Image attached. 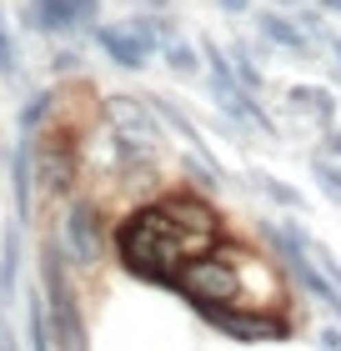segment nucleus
<instances>
[{
	"instance_id": "nucleus-1",
	"label": "nucleus",
	"mask_w": 341,
	"mask_h": 351,
	"mask_svg": "<svg viewBox=\"0 0 341 351\" xmlns=\"http://www.w3.org/2000/svg\"><path fill=\"white\" fill-rule=\"evenodd\" d=\"M211 246H221V216L196 191L161 196L116 226L121 271H131L136 281H151V286H171L176 271Z\"/></svg>"
},
{
	"instance_id": "nucleus-2",
	"label": "nucleus",
	"mask_w": 341,
	"mask_h": 351,
	"mask_svg": "<svg viewBox=\"0 0 341 351\" xmlns=\"http://www.w3.org/2000/svg\"><path fill=\"white\" fill-rule=\"evenodd\" d=\"M40 291H45V311H51V331H56V351H91V331H86V311L80 296L66 276V256L56 241L40 246Z\"/></svg>"
},
{
	"instance_id": "nucleus-3",
	"label": "nucleus",
	"mask_w": 341,
	"mask_h": 351,
	"mask_svg": "<svg viewBox=\"0 0 341 351\" xmlns=\"http://www.w3.org/2000/svg\"><path fill=\"white\" fill-rule=\"evenodd\" d=\"M171 291L191 301V306H241V266L226 261L216 246L201 251V256H191L181 271L171 276Z\"/></svg>"
},
{
	"instance_id": "nucleus-4",
	"label": "nucleus",
	"mask_w": 341,
	"mask_h": 351,
	"mask_svg": "<svg viewBox=\"0 0 341 351\" xmlns=\"http://www.w3.org/2000/svg\"><path fill=\"white\" fill-rule=\"evenodd\" d=\"M266 241L276 246V256H281L286 276L296 281V286H301V291L311 296V301H321V306H327V311L336 316V322H341V286H336V281L327 276V271L316 266V256H311V251H306V246L296 241V236H291V226H286V221H266Z\"/></svg>"
},
{
	"instance_id": "nucleus-5",
	"label": "nucleus",
	"mask_w": 341,
	"mask_h": 351,
	"mask_svg": "<svg viewBox=\"0 0 341 351\" xmlns=\"http://www.w3.org/2000/svg\"><path fill=\"white\" fill-rule=\"evenodd\" d=\"M201 316L221 337H231L236 346H276L291 337V316L281 311H251V306H201Z\"/></svg>"
},
{
	"instance_id": "nucleus-6",
	"label": "nucleus",
	"mask_w": 341,
	"mask_h": 351,
	"mask_svg": "<svg viewBox=\"0 0 341 351\" xmlns=\"http://www.w3.org/2000/svg\"><path fill=\"white\" fill-rule=\"evenodd\" d=\"M106 125L131 156H151L156 141H161V116H156L151 95H141V101L136 95H110L106 101Z\"/></svg>"
},
{
	"instance_id": "nucleus-7",
	"label": "nucleus",
	"mask_w": 341,
	"mask_h": 351,
	"mask_svg": "<svg viewBox=\"0 0 341 351\" xmlns=\"http://www.w3.org/2000/svg\"><path fill=\"white\" fill-rule=\"evenodd\" d=\"M66 246L75 266H95L101 261V206L91 196H75L71 211H66Z\"/></svg>"
},
{
	"instance_id": "nucleus-8",
	"label": "nucleus",
	"mask_w": 341,
	"mask_h": 351,
	"mask_svg": "<svg viewBox=\"0 0 341 351\" xmlns=\"http://www.w3.org/2000/svg\"><path fill=\"white\" fill-rule=\"evenodd\" d=\"M101 0H30L25 5V21L30 30H45V36H66V30L95 21Z\"/></svg>"
},
{
	"instance_id": "nucleus-9",
	"label": "nucleus",
	"mask_w": 341,
	"mask_h": 351,
	"mask_svg": "<svg viewBox=\"0 0 341 351\" xmlns=\"http://www.w3.org/2000/svg\"><path fill=\"white\" fill-rule=\"evenodd\" d=\"M36 181L45 191H71L75 186V141L66 131H56V136H45V146L36 141Z\"/></svg>"
},
{
	"instance_id": "nucleus-10",
	"label": "nucleus",
	"mask_w": 341,
	"mask_h": 351,
	"mask_svg": "<svg viewBox=\"0 0 341 351\" xmlns=\"http://www.w3.org/2000/svg\"><path fill=\"white\" fill-rule=\"evenodd\" d=\"M91 36H95V45L106 51V60H110V66H121V71H141L145 60H151V51H156V45L145 40V36H136L126 21H116V25H95Z\"/></svg>"
},
{
	"instance_id": "nucleus-11",
	"label": "nucleus",
	"mask_w": 341,
	"mask_h": 351,
	"mask_svg": "<svg viewBox=\"0 0 341 351\" xmlns=\"http://www.w3.org/2000/svg\"><path fill=\"white\" fill-rule=\"evenodd\" d=\"M30 196H36V131H21L10 156V201H15V226L30 221Z\"/></svg>"
},
{
	"instance_id": "nucleus-12",
	"label": "nucleus",
	"mask_w": 341,
	"mask_h": 351,
	"mask_svg": "<svg viewBox=\"0 0 341 351\" xmlns=\"http://www.w3.org/2000/svg\"><path fill=\"white\" fill-rule=\"evenodd\" d=\"M256 30H261L276 51H291V56H311L316 51V36L301 25V15L291 21V15H281V10H256Z\"/></svg>"
},
{
	"instance_id": "nucleus-13",
	"label": "nucleus",
	"mask_w": 341,
	"mask_h": 351,
	"mask_svg": "<svg viewBox=\"0 0 341 351\" xmlns=\"http://www.w3.org/2000/svg\"><path fill=\"white\" fill-rule=\"evenodd\" d=\"M286 110L291 116H306V121H331L336 116V95L327 86H291L286 90Z\"/></svg>"
},
{
	"instance_id": "nucleus-14",
	"label": "nucleus",
	"mask_w": 341,
	"mask_h": 351,
	"mask_svg": "<svg viewBox=\"0 0 341 351\" xmlns=\"http://www.w3.org/2000/svg\"><path fill=\"white\" fill-rule=\"evenodd\" d=\"M25 326H30V351H56V331H51V311H45V291L30 296Z\"/></svg>"
},
{
	"instance_id": "nucleus-15",
	"label": "nucleus",
	"mask_w": 341,
	"mask_h": 351,
	"mask_svg": "<svg viewBox=\"0 0 341 351\" xmlns=\"http://www.w3.org/2000/svg\"><path fill=\"white\" fill-rule=\"evenodd\" d=\"M15 271H21V236H15V226L0 236V301L15 296Z\"/></svg>"
},
{
	"instance_id": "nucleus-16",
	"label": "nucleus",
	"mask_w": 341,
	"mask_h": 351,
	"mask_svg": "<svg viewBox=\"0 0 341 351\" xmlns=\"http://www.w3.org/2000/svg\"><path fill=\"white\" fill-rule=\"evenodd\" d=\"M251 186L261 191V196H271L276 206H291V211H301V206H306L301 191H296V186H286V181H276L271 171H251Z\"/></svg>"
},
{
	"instance_id": "nucleus-17",
	"label": "nucleus",
	"mask_w": 341,
	"mask_h": 351,
	"mask_svg": "<svg viewBox=\"0 0 341 351\" xmlns=\"http://www.w3.org/2000/svg\"><path fill=\"white\" fill-rule=\"evenodd\" d=\"M161 56H166V66L176 75H196L201 71V51H196V45H186L181 36H171L166 45H161Z\"/></svg>"
},
{
	"instance_id": "nucleus-18",
	"label": "nucleus",
	"mask_w": 341,
	"mask_h": 351,
	"mask_svg": "<svg viewBox=\"0 0 341 351\" xmlns=\"http://www.w3.org/2000/svg\"><path fill=\"white\" fill-rule=\"evenodd\" d=\"M311 176H316V186H321V196L336 201L341 206V161L327 151V156H311Z\"/></svg>"
},
{
	"instance_id": "nucleus-19",
	"label": "nucleus",
	"mask_w": 341,
	"mask_h": 351,
	"mask_svg": "<svg viewBox=\"0 0 341 351\" xmlns=\"http://www.w3.org/2000/svg\"><path fill=\"white\" fill-rule=\"evenodd\" d=\"M0 75H5V81H15V75H21V51H15V36H10L5 10H0Z\"/></svg>"
},
{
	"instance_id": "nucleus-20",
	"label": "nucleus",
	"mask_w": 341,
	"mask_h": 351,
	"mask_svg": "<svg viewBox=\"0 0 341 351\" xmlns=\"http://www.w3.org/2000/svg\"><path fill=\"white\" fill-rule=\"evenodd\" d=\"M51 106H56V95H51V90H36V95H30V101L21 106V131H36Z\"/></svg>"
},
{
	"instance_id": "nucleus-21",
	"label": "nucleus",
	"mask_w": 341,
	"mask_h": 351,
	"mask_svg": "<svg viewBox=\"0 0 341 351\" xmlns=\"http://www.w3.org/2000/svg\"><path fill=\"white\" fill-rule=\"evenodd\" d=\"M236 81L246 86V90H261V86H266V75L251 66V51H246V45H236Z\"/></svg>"
},
{
	"instance_id": "nucleus-22",
	"label": "nucleus",
	"mask_w": 341,
	"mask_h": 351,
	"mask_svg": "<svg viewBox=\"0 0 341 351\" xmlns=\"http://www.w3.org/2000/svg\"><path fill=\"white\" fill-rule=\"evenodd\" d=\"M321 51H327V66H331V75H336V81H341V36H327V30H321Z\"/></svg>"
},
{
	"instance_id": "nucleus-23",
	"label": "nucleus",
	"mask_w": 341,
	"mask_h": 351,
	"mask_svg": "<svg viewBox=\"0 0 341 351\" xmlns=\"http://www.w3.org/2000/svg\"><path fill=\"white\" fill-rule=\"evenodd\" d=\"M321 351H341V326H321Z\"/></svg>"
},
{
	"instance_id": "nucleus-24",
	"label": "nucleus",
	"mask_w": 341,
	"mask_h": 351,
	"mask_svg": "<svg viewBox=\"0 0 341 351\" xmlns=\"http://www.w3.org/2000/svg\"><path fill=\"white\" fill-rule=\"evenodd\" d=\"M216 5H221L226 15H246V10H251V0H216Z\"/></svg>"
},
{
	"instance_id": "nucleus-25",
	"label": "nucleus",
	"mask_w": 341,
	"mask_h": 351,
	"mask_svg": "<svg viewBox=\"0 0 341 351\" xmlns=\"http://www.w3.org/2000/svg\"><path fill=\"white\" fill-rule=\"evenodd\" d=\"M0 351H10V331H5V301H0Z\"/></svg>"
},
{
	"instance_id": "nucleus-26",
	"label": "nucleus",
	"mask_w": 341,
	"mask_h": 351,
	"mask_svg": "<svg viewBox=\"0 0 341 351\" xmlns=\"http://www.w3.org/2000/svg\"><path fill=\"white\" fill-rule=\"evenodd\" d=\"M327 151H331L336 161H341V131H331V136H327Z\"/></svg>"
},
{
	"instance_id": "nucleus-27",
	"label": "nucleus",
	"mask_w": 341,
	"mask_h": 351,
	"mask_svg": "<svg viewBox=\"0 0 341 351\" xmlns=\"http://www.w3.org/2000/svg\"><path fill=\"white\" fill-rule=\"evenodd\" d=\"M316 5H321V10H336V15H341V0H316Z\"/></svg>"
},
{
	"instance_id": "nucleus-28",
	"label": "nucleus",
	"mask_w": 341,
	"mask_h": 351,
	"mask_svg": "<svg viewBox=\"0 0 341 351\" xmlns=\"http://www.w3.org/2000/svg\"><path fill=\"white\" fill-rule=\"evenodd\" d=\"M286 5H291V0H286Z\"/></svg>"
}]
</instances>
